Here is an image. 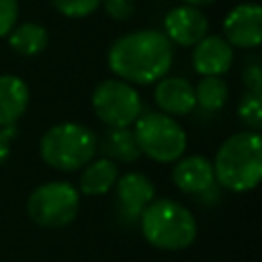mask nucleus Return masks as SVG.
I'll use <instances>...</instances> for the list:
<instances>
[{
    "instance_id": "obj_1",
    "label": "nucleus",
    "mask_w": 262,
    "mask_h": 262,
    "mask_svg": "<svg viewBox=\"0 0 262 262\" xmlns=\"http://www.w3.org/2000/svg\"><path fill=\"white\" fill-rule=\"evenodd\" d=\"M172 41L154 29L119 37L106 55L111 72L131 84H151L164 78L172 66Z\"/></svg>"
},
{
    "instance_id": "obj_2",
    "label": "nucleus",
    "mask_w": 262,
    "mask_h": 262,
    "mask_svg": "<svg viewBox=\"0 0 262 262\" xmlns=\"http://www.w3.org/2000/svg\"><path fill=\"white\" fill-rule=\"evenodd\" d=\"M215 180L233 192L252 190L262 178V139L258 131L227 137L213 162Z\"/></svg>"
},
{
    "instance_id": "obj_3",
    "label": "nucleus",
    "mask_w": 262,
    "mask_h": 262,
    "mask_svg": "<svg viewBox=\"0 0 262 262\" xmlns=\"http://www.w3.org/2000/svg\"><path fill=\"white\" fill-rule=\"evenodd\" d=\"M143 237L160 250H184L196 237L192 213L176 201H151L139 215Z\"/></svg>"
},
{
    "instance_id": "obj_4",
    "label": "nucleus",
    "mask_w": 262,
    "mask_h": 262,
    "mask_svg": "<svg viewBox=\"0 0 262 262\" xmlns=\"http://www.w3.org/2000/svg\"><path fill=\"white\" fill-rule=\"evenodd\" d=\"M96 135L82 123H59L43 133L39 151L45 164L72 172L86 166L96 154Z\"/></svg>"
},
{
    "instance_id": "obj_5",
    "label": "nucleus",
    "mask_w": 262,
    "mask_h": 262,
    "mask_svg": "<svg viewBox=\"0 0 262 262\" xmlns=\"http://www.w3.org/2000/svg\"><path fill=\"white\" fill-rule=\"evenodd\" d=\"M133 135L139 151L156 162H176L186 149L184 129L166 113L139 115Z\"/></svg>"
},
{
    "instance_id": "obj_6",
    "label": "nucleus",
    "mask_w": 262,
    "mask_h": 262,
    "mask_svg": "<svg viewBox=\"0 0 262 262\" xmlns=\"http://www.w3.org/2000/svg\"><path fill=\"white\" fill-rule=\"evenodd\" d=\"M80 209V192L70 182H45L37 186L27 201L29 217L41 227H66Z\"/></svg>"
},
{
    "instance_id": "obj_7",
    "label": "nucleus",
    "mask_w": 262,
    "mask_h": 262,
    "mask_svg": "<svg viewBox=\"0 0 262 262\" xmlns=\"http://www.w3.org/2000/svg\"><path fill=\"white\" fill-rule=\"evenodd\" d=\"M92 108L108 127H129L141 115V98L125 80H104L92 92Z\"/></svg>"
},
{
    "instance_id": "obj_8",
    "label": "nucleus",
    "mask_w": 262,
    "mask_h": 262,
    "mask_svg": "<svg viewBox=\"0 0 262 262\" xmlns=\"http://www.w3.org/2000/svg\"><path fill=\"white\" fill-rule=\"evenodd\" d=\"M225 41L242 49H254L262 41V8L254 2L237 4L223 20Z\"/></svg>"
},
{
    "instance_id": "obj_9",
    "label": "nucleus",
    "mask_w": 262,
    "mask_h": 262,
    "mask_svg": "<svg viewBox=\"0 0 262 262\" xmlns=\"http://www.w3.org/2000/svg\"><path fill=\"white\" fill-rule=\"evenodd\" d=\"M207 29H209L207 16L196 6L190 4L172 8L164 18V31H166L164 35L182 47H190L199 43L207 35Z\"/></svg>"
},
{
    "instance_id": "obj_10",
    "label": "nucleus",
    "mask_w": 262,
    "mask_h": 262,
    "mask_svg": "<svg viewBox=\"0 0 262 262\" xmlns=\"http://www.w3.org/2000/svg\"><path fill=\"white\" fill-rule=\"evenodd\" d=\"M154 201V184L139 172L117 178V203L127 219H139L143 209Z\"/></svg>"
},
{
    "instance_id": "obj_11",
    "label": "nucleus",
    "mask_w": 262,
    "mask_h": 262,
    "mask_svg": "<svg viewBox=\"0 0 262 262\" xmlns=\"http://www.w3.org/2000/svg\"><path fill=\"white\" fill-rule=\"evenodd\" d=\"M233 61V49L231 45L217 35L203 37L199 43H194L192 51V66L203 76H221L229 70Z\"/></svg>"
},
{
    "instance_id": "obj_12",
    "label": "nucleus",
    "mask_w": 262,
    "mask_h": 262,
    "mask_svg": "<svg viewBox=\"0 0 262 262\" xmlns=\"http://www.w3.org/2000/svg\"><path fill=\"white\" fill-rule=\"evenodd\" d=\"M172 180L184 192H209L215 184L213 162L205 156H186L182 160L178 158V164L172 170Z\"/></svg>"
},
{
    "instance_id": "obj_13",
    "label": "nucleus",
    "mask_w": 262,
    "mask_h": 262,
    "mask_svg": "<svg viewBox=\"0 0 262 262\" xmlns=\"http://www.w3.org/2000/svg\"><path fill=\"white\" fill-rule=\"evenodd\" d=\"M156 104L166 115H188L196 106L194 86L184 78H160L154 90Z\"/></svg>"
},
{
    "instance_id": "obj_14",
    "label": "nucleus",
    "mask_w": 262,
    "mask_h": 262,
    "mask_svg": "<svg viewBox=\"0 0 262 262\" xmlns=\"http://www.w3.org/2000/svg\"><path fill=\"white\" fill-rule=\"evenodd\" d=\"M29 104L27 84L10 74L0 76V127L14 125Z\"/></svg>"
},
{
    "instance_id": "obj_15",
    "label": "nucleus",
    "mask_w": 262,
    "mask_h": 262,
    "mask_svg": "<svg viewBox=\"0 0 262 262\" xmlns=\"http://www.w3.org/2000/svg\"><path fill=\"white\" fill-rule=\"evenodd\" d=\"M117 176H119V170H117L115 160L98 158L84 168L80 176V190L82 194H88V196L104 194L115 186Z\"/></svg>"
},
{
    "instance_id": "obj_16",
    "label": "nucleus",
    "mask_w": 262,
    "mask_h": 262,
    "mask_svg": "<svg viewBox=\"0 0 262 262\" xmlns=\"http://www.w3.org/2000/svg\"><path fill=\"white\" fill-rule=\"evenodd\" d=\"M47 41H49L47 29L43 25H39V23L18 25L16 29L10 31V37H8V45L16 53H20L25 57L39 55L47 47Z\"/></svg>"
},
{
    "instance_id": "obj_17",
    "label": "nucleus",
    "mask_w": 262,
    "mask_h": 262,
    "mask_svg": "<svg viewBox=\"0 0 262 262\" xmlns=\"http://www.w3.org/2000/svg\"><path fill=\"white\" fill-rule=\"evenodd\" d=\"M104 149L111 160L121 162H135L141 154L133 131H129L127 127H111V131L104 135Z\"/></svg>"
},
{
    "instance_id": "obj_18",
    "label": "nucleus",
    "mask_w": 262,
    "mask_h": 262,
    "mask_svg": "<svg viewBox=\"0 0 262 262\" xmlns=\"http://www.w3.org/2000/svg\"><path fill=\"white\" fill-rule=\"evenodd\" d=\"M194 98L205 111H219L227 102V84L221 76H203L194 88Z\"/></svg>"
},
{
    "instance_id": "obj_19",
    "label": "nucleus",
    "mask_w": 262,
    "mask_h": 262,
    "mask_svg": "<svg viewBox=\"0 0 262 262\" xmlns=\"http://www.w3.org/2000/svg\"><path fill=\"white\" fill-rule=\"evenodd\" d=\"M237 115H239V119L244 121V125H248L250 129L258 131V129L262 127V100H260V94L248 92V94L239 100Z\"/></svg>"
},
{
    "instance_id": "obj_20",
    "label": "nucleus",
    "mask_w": 262,
    "mask_h": 262,
    "mask_svg": "<svg viewBox=\"0 0 262 262\" xmlns=\"http://www.w3.org/2000/svg\"><path fill=\"white\" fill-rule=\"evenodd\" d=\"M53 8L63 14V16H70V18H82V16H88L92 14L100 0H51Z\"/></svg>"
},
{
    "instance_id": "obj_21",
    "label": "nucleus",
    "mask_w": 262,
    "mask_h": 262,
    "mask_svg": "<svg viewBox=\"0 0 262 262\" xmlns=\"http://www.w3.org/2000/svg\"><path fill=\"white\" fill-rule=\"evenodd\" d=\"M18 16V2L16 0H0V37L8 35Z\"/></svg>"
},
{
    "instance_id": "obj_22",
    "label": "nucleus",
    "mask_w": 262,
    "mask_h": 262,
    "mask_svg": "<svg viewBox=\"0 0 262 262\" xmlns=\"http://www.w3.org/2000/svg\"><path fill=\"white\" fill-rule=\"evenodd\" d=\"M242 78H244V84H246V88L250 92H254V94H260L262 92V68H260L258 59H252L244 68Z\"/></svg>"
},
{
    "instance_id": "obj_23",
    "label": "nucleus",
    "mask_w": 262,
    "mask_h": 262,
    "mask_svg": "<svg viewBox=\"0 0 262 262\" xmlns=\"http://www.w3.org/2000/svg\"><path fill=\"white\" fill-rule=\"evenodd\" d=\"M104 10L115 20H127L133 14V0H100Z\"/></svg>"
},
{
    "instance_id": "obj_24",
    "label": "nucleus",
    "mask_w": 262,
    "mask_h": 262,
    "mask_svg": "<svg viewBox=\"0 0 262 262\" xmlns=\"http://www.w3.org/2000/svg\"><path fill=\"white\" fill-rule=\"evenodd\" d=\"M16 129L14 125H6V127H0V164L8 158L10 154V145H12V139L16 137Z\"/></svg>"
},
{
    "instance_id": "obj_25",
    "label": "nucleus",
    "mask_w": 262,
    "mask_h": 262,
    "mask_svg": "<svg viewBox=\"0 0 262 262\" xmlns=\"http://www.w3.org/2000/svg\"><path fill=\"white\" fill-rule=\"evenodd\" d=\"M184 2L190 6H207V4H213L215 0H184Z\"/></svg>"
}]
</instances>
